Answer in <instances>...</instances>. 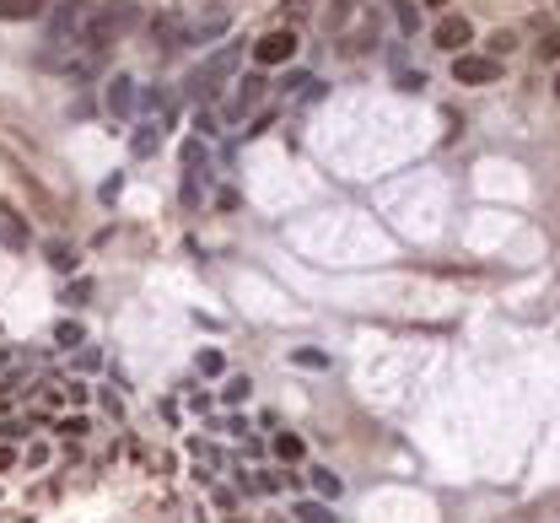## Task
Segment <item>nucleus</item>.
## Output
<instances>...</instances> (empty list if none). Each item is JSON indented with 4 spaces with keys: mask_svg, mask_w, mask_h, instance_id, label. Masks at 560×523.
I'll use <instances>...</instances> for the list:
<instances>
[{
    "mask_svg": "<svg viewBox=\"0 0 560 523\" xmlns=\"http://www.w3.org/2000/svg\"><path fill=\"white\" fill-rule=\"evenodd\" d=\"M237 59H243V49H237V43H232V49H216V54H210V59H205V65L183 81V86H189V97H200V103H205V97H216V86L237 70Z\"/></svg>",
    "mask_w": 560,
    "mask_h": 523,
    "instance_id": "1",
    "label": "nucleus"
},
{
    "mask_svg": "<svg viewBox=\"0 0 560 523\" xmlns=\"http://www.w3.org/2000/svg\"><path fill=\"white\" fill-rule=\"evenodd\" d=\"M253 59H259V65H286V59H297V32H291V27L264 32V38L253 43Z\"/></svg>",
    "mask_w": 560,
    "mask_h": 523,
    "instance_id": "2",
    "label": "nucleus"
},
{
    "mask_svg": "<svg viewBox=\"0 0 560 523\" xmlns=\"http://www.w3.org/2000/svg\"><path fill=\"white\" fill-rule=\"evenodd\" d=\"M453 76H458L464 86H485V81L502 76V59H491V54H458V59H453Z\"/></svg>",
    "mask_w": 560,
    "mask_h": 523,
    "instance_id": "3",
    "label": "nucleus"
},
{
    "mask_svg": "<svg viewBox=\"0 0 560 523\" xmlns=\"http://www.w3.org/2000/svg\"><path fill=\"white\" fill-rule=\"evenodd\" d=\"M264 86H270L264 76H243V81H237V97L227 103V119H243V113H253V108H259V97H264Z\"/></svg>",
    "mask_w": 560,
    "mask_h": 523,
    "instance_id": "4",
    "label": "nucleus"
},
{
    "mask_svg": "<svg viewBox=\"0 0 560 523\" xmlns=\"http://www.w3.org/2000/svg\"><path fill=\"white\" fill-rule=\"evenodd\" d=\"M469 38H475V27H469L464 16H442V22H437V49H464Z\"/></svg>",
    "mask_w": 560,
    "mask_h": 523,
    "instance_id": "5",
    "label": "nucleus"
},
{
    "mask_svg": "<svg viewBox=\"0 0 560 523\" xmlns=\"http://www.w3.org/2000/svg\"><path fill=\"white\" fill-rule=\"evenodd\" d=\"M108 108H113V113H129V108H135V81H129V76H113V81H108Z\"/></svg>",
    "mask_w": 560,
    "mask_h": 523,
    "instance_id": "6",
    "label": "nucleus"
},
{
    "mask_svg": "<svg viewBox=\"0 0 560 523\" xmlns=\"http://www.w3.org/2000/svg\"><path fill=\"white\" fill-rule=\"evenodd\" d=\"M49 0H0V22H27V16H38Z\"/></svg>",
    "mask_w": 560,
    "mask_h": 523,
    "instance_id": "7",
    "label": "nucleus"
},
{
    "mask_svg": "<svg viewBox=\"0 0 560 523\" xmlns=\"http://www.w3.org/2000/svg\"><path fill=\"white\" fill-rule=\"evenodd\" d=\"M129 146H135V157H151V151L162 146V130H156V124H146V130H140V135H135Z\"/></svg>",
    "mask_w": 560,
    "mask_h": 523,
    "instance_id": "8",
    "label": "nucleus"
},
{
    "mask_svg": "<svg viewBox=\"0 0 560 523\" xmlns=\"http://www.w3.org/2000/svg\"><path fill=\"white\" fill-rule=\"evenodd\" d=\"M0 243H11V248H27V232L11 221V211H0Z\"/></svg>",
    "mask_w": 560,
    "mask_h": 523,
    "instance_id": "9",
    "label": "nucleus"
},
{
    "mask_svg": "<svg viewBox=\"0 0 560 523\" xmlns=\"http://www.w3.org/2000/svg\"><path fill=\"white\" fill-rule=\"evenodd\" d=\"M221 32H227V16H205L189 38H194V43H205V38H221Z\"/></svg>",
    "mask_w": 560,
    "mask_h": 523,
    "instance_id": "10",
    "label": "nucleus"
},
{
    "mask_svg": "<svg viewBox=\"0 0 560 523\" xmlns=\"http://www.w3.org/2000/svg\"><path fill=\"white\" fill-rule=\"evenodd\" d=\"M49 265H54V270H76V248H65V243H49Z\"/></svg>",
    "mask_w": 560,
    "mask_h": 523,
    "instance_id": "11",
    "label": "nucleus"
},
{
    "mask_svg": "<svg viewBox=\"0 0 560 523\" xmlns=\"http://www.w3.org/2000/svg\"><path fill=\"white\" fill-rule=\"evenodd\" d=\"M275 454H280V459H302L307 448H302V437H291V432H280V437H275Z\"/></svg>",
    "mask_w": 560,
    "mask_h": 523,
    "instance_id": "12",
    "label": "nucleus"
},
{
    "mask_svg": "<svg viewBox=\"0 0 560 523\" xmlns=\"http://www.w3.org/2000/svg\"><path fill=\"white\" fill-rule=\"evenodd\" d=\"M297 518H302V523H334V513H329L324 502H302V508H297Z\"/></svg>",
    "mask_w": 560,
    "mask_h": 523,
    "instance_id": "13",
    "label": "nucleus"
},
{
    "mask_svg": "<svg viewBox=\"0 0 560 523\" xmlns=\"http://www.w3.org/2000/svg\"><path fill=\"white\" fill-rule=\"evenodd\" d=\"M221 400H227V405H237V400H248V378H232V383L221 389Z\"/></svg>",
    "mask_w": 560,
    "mask_h": 523,
    "instance_id": "14",
    "label": "nucleus"
},
{
    "mask_svg": "<svg viewBox=\"0 0 560 523\" xmlns=\"http://www.w3.org/2000/svg\"><path fill=\"white\" fill-rule=\"evenodd\" d=\"M313 481H318V497H329V502H334V497H340V481H334V475H329V470H318V475H313Z\"/></svg>",
    "mask_w": 560,
    "mask_h": 523,
    "instance_id": "15",
    "label": "nucleus"
},
{
    "mask_svg": "<svg viewBox=\"0 0 560 523\" xmlns=\"http://www.w3.org/2000/svg\"><path fill=\"white\" fill-rule=\"evenodd\" d=\"M512 43H518V38H512V32H491V59H496V54H507V49H512Z\"/></svg>",
    "mask_w": 560,
    "mask_h": 523,
    "instance_id": "16",
    "label": "nucleus"
},
{
    "mask_svg": "<svg viewBox=\"0 0 560 523\" xmlns=\"http://www.w3.org/2000/svg\"><path fill=\"white\" fill-rule=\"evenodd\" d=\"M539 59H560V32H550V38L539 43Z\"/></svg>",
    "mask_w": 560,
    "mask_h": 523,
    "instance_id": "17",
    "label": "nucleus"
},
{
    "mask_svg": "<svg viewBox=\"0 0 560 523\" xmlns=\"http://www.w3.org/2000/svg\"><path fill=\"white\" fill-rule=\"evenodd\" d=\"M54 335H59V340H65V346H76V340H81V324H59V329H54Z\"/></svg>",
    "mask_w": 560,
    "mask_h": 523,
    "instance_id": "18",
    "label": "nucleus"
},
{
    "mask_svg": "<svg viewBox=\"0 0 560 523\" xmlns=\"http://www.w3.org/2000/svg\"><path fill=\"white\" fill-rule=\"evenodd\" d=\"M11 459H16V454H11V448H0V470H11Z\"/></svg>",
    "mask_w": 560,
    "mask_h": 523,
    "instance_id": "19",
    "label": "nucleus"
},
{
    "mask_svg": "<svg viewBox=\"0 0 560 523\" xmlns=\"http://www.w3.org/2000/svg\"><path fill=\"white\" fill-rule=\"evenodd\" d=\"M556 97H560V76H556Z\"/></svg>",
    "mask_w": 560,
    "mask_h": 523,
    "instance_id": "20",
    "label": "nucleus"
},
{
    "mask_svg": "<svg viewBox=\"0 0 560 523\" xmlns=\"http://www.w3.org/2000/svg\"><path fill=\"white\" fill-rule=\"evenodd\" d=\"M431 5H448V0H431Z\"/></svg>",
    "mask_w": 560,
    "mask_h": 523,
    "instance_id": "21",
    "label": "nucleus"
}]
</instances>
